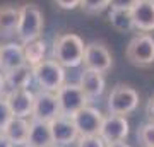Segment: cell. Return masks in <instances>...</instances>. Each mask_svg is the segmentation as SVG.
Segmentation results:
<instances>
[{
  "instance_id": "2",
  "label": "cell",
  "mask_w": 154,
  "mask_h": 147,
  "mask_svg": "<svg viewBox=\"0 0 154 147\" xmlns=\"http://www.w3.org/2000/svg\"><path fill=\"white\" fill-rule=\"evenodd\" d=\"M34 82L38 84L41 91L57 93L65 84V67H62L57 60H46L33 67Z\"/></svg>"
},
{
  "instance_id": "19",
  "label": "cell",
  "mask_w": 154,
  "mask_h": 147,
  "mask_svg": "<svg viewBox=\"0 0 154 147\" xmlns=\"http://www.w3.org/2000/svg\"><path fill=\"white\" fill-rule=\"evenodd\" d=\"M5 77V84L9 91H16V89H29L31 82L34 81V74H33V67L24 63V65L12 69L9 72H4Z\"/></svg>"
},
{
  "instance_id": "12",
  "label": "cell",
  "mask_w": 154,
  "mask_h": 147,
  "mask_svg": "<svg viewBox=\"0 0 154 147\" xmlns=\"http://www.w3.org/2000/svg\"><path fill=\"white\" fill-rule=\"evenodd\" d=\"M5 99L12 109V115L17 118H33L34 109V93L29 89H16L7 91Z\"/></svg>"
},
{
  "instance_id": "6",
  "label": "cell",
  "mask_w": 154,
  "mask_h": 147,
  "mask_svg": "<svg viewBox=\"0 0 154 147\" xmlns=\"http://www.w3.org/2000/svg\"><path fill=\"white\" fill-rule=\"evenodd\" d=\"M57 98H58L62 115H65V116H74L77 111L86 108L88 103L91 101L79 84H69V82H65L57 91Z\"/></svg>"
},
{
  "instance_id": "16",
  "label": "cell",
  "mask_w": 154,
  "mask_h": 147,
  "mask_svg": "<svg viewBox=\"0 0 154 147\" xmlns=\"http://www.w3.org/2000/svg\"><path fill=\"white\" fill-rule=\"evenodd\" d=\"M79 86L82 87V91L88 94L89 99H96L105 93V77L98 70H91V69H84L81 72V79H79Z\"/></svg>"
},
{
  "instance_id": "3",
  "label": "cell",
  "mask_w": 154,
  "mask_h": 147,
  "mask_svg": "<svg viewBox=\"0 0 154 147\" xmlns=\"http://www.w3.org/2000/svg\"><path fill=\"white\" fill-rule=\"evenodd\" d=\"M45 26L43 12L39 11L36 4H24L21 7V21H19V29H17V38L22 44L39 39L41 31Z\"/></svg>"
},
{
  "instance_id": "26",
  "label": "cell",
  "mask_w": 154,
  "mask_h": 147,
  "mask_svg": "<svg viewBox=\"0 0 154 147\" xmlns=\"http://www.w3.org/2000/svg\"><path fill=\"white\" fill-rule=\"evenodd\" d=\"M139 0H110V9H128L132 11Z\"/></svg>"
},
{
  "instance_id": "8",
  "label": "cell",
  "mask_w": 154,
  "mask_h": 147,
  "mask_svg": "<svg viewBox=\"0 0 154 147\" xmlns=\"http://www.w3.org/2000/svg\"><path fill=\"white\" fill-rule=\"evenodd\" d=\"M62 115L60 104L57 93H50V91H41L34 93V109H33V118L41 121H51L58 118Z\"/></svg>"
},
{
  "instance_id": "22",
  "label": "cell",
  "mask_w": 154,
  "mask_h": 147,
  "mask_svg": "<svg viewBox=\"0 0 154 147\" xmlns=\"http://www.w3.org/2000/svg\"><path fill=\"white\" fill-rule=\"evenodd\" d=\"M137 139L142 147H154V121H147L139 128Z\"/></svg>"
},
{
  "instance_id": "29",
  "label": "cell",
  "mask_w": 154,
  "mask_h": 147,
  "mask_svg": "<svg viewBox=\"0 0 154 147\" xmlns=\"http://www.w3.org/2000/svg\"><path fill=\"white\" fill-rule=\"evenodd\" d=\"M7 93V84H5V77H4V72H0V98L5 96Z\"/></svg>"
},
{
  "instance_id": "13",
  "label": "cell",
  "mask_w": 154,
  "mask_h": 147,
  "mask_svg": "<svg viewBox=\"0 0 154 147\" xmlns=\"http://www.w3.org/2000/svg\"><path fill=\"white\" fill-rule=\"evenodd\" d=\"M26 63L24 44L22 43H7L0 46V70L9 72Z\"/></svg>"
},
{
  "instance_id": "1",
  "label": "cell",
  "mask_w": 154,
  "mask_h": 147,
  "mask_svg": "<svg viewBox=\"0 0 154 147\" xmlns=\"http://www.w3.org/2000/svg\"><path fill=\"white\" fill-rule=\"evenodd\" d=\"M84 51H86V44L82 38L74 33H67L55 38L51 55H53V60H57L62 67L74 69V67L82 65Z\"/></svg>"
},
{
  "instance_id": "30",
  "label": "cell",
  "mask_w": 154,
  "mask_h": 147,
  "mask_svg": "<svg viewBox=\"0 0 154 147\" xmlns=\"http://www.w3.org/2000/svg\"><path fill=\"white\" fill-rule=\"evenodd\" d=\"M0 147H16V145H14V144H12V142L9 140L2 132H0Z\"/></svg>"
},
{
  "instance_id": "20",
  "label": "cell",
  "mask_w": 154,
  "mask_h": 147,
  "mask_svg": "<svg viewBox=\"0 0 154 147\" xmlns=\"http://www.w3.org/2000/svg\"><path fill=\"white\" fill-rule=\"evenodd\" d=\"M108 19H110L111 27L116 29L118 33H128V31L135 29L132 11H128V9H111Z\"/></svg>"
},
{
  "instance_id": "25",
  "label": "cell",
  "mask_w": 154,
  "mask_h": 147,
  "mask_svg": "<svg viewBox=\"0 0 154 147\" xmlns=\"http://www.w3.org/2000/svg\"><path fill=\"white\" fill-rule=\"evenodd\" d=\"M75 147H108V145L99 135H89V137H79Z\"/></svg>"
},
{
  "instance_id": "15",
  "label": "cell",
  "mask_w": 154,
  "mask_h": 147,
  "mask_svg": "<svg viewBox=\"0 0 154 147\" xmlns=\"http://www.w3.org/2000/svg\"><path fill=\"white\" fill-rule=\"evenodd\" d=\"M134 24L140 33H152L154 31V2L139 0L132 9Z\"/></svg>"
},
{
  "instance_id": "18",
  "label": "cell",
  "mask_w": 154,
  "mask_h": 147,
  "mask_svg": "<svg viewBox=\"0 0 154 147\" xmlns=\"http://www.w3.org/2000/svg\"><path fill=\"white\" fill-rule=\"evenodd\" d=\"M21 21V7L0 5V38H11L19 29Z\"/></svg>"
},
{
  "instance_id": "28",
  "label": "cell",
  "mask_w": 154,
  "mask_h": 147,
  "mask_svg": "<svg viewBox=\"0 0 154 147\" xmlns=\"http://www.w3.org/2000/svg\"><path fill=\"white\" fill-rule=\"evenodd\" d=\"M146 115H147L149 121H154V96L149 98L147 101V106H146Z\"/></svg>"
},
{
  "instance_id": "32",
  "label": "cell",
  "mask_w": 154,
  "mask_h": 147,
  "mask_svg": "<svg viewBox=\"0 0 154 147\" xmlns=\"http://www.w3.org/2000/svg\"><path fill=\"white\" fill-rule=\"evenodd\" d=\"M147 2H154V0H147Z\"/></svg>"
},
{
  "instance_id": "23",
  "label": "cell",
  "mask_w": 154,
  "mask_h": 147,
  "mask_svg": "<svg viewBox=\"0 0 154 147\" xmlns=\"http://www.w3.org/2000/svg\"><path fill=\"white\" fill-rule=\"evenodd\" d=\"M81 7L88 14H99V12L105 11L106 7H110V0H82Z\"/></svg>"
},
{
  "instance_id": "10",
  "label": "cell",
  "mask_w": 154,
  "mask_h": 147,
  "mask_svg": "<svg viewBox=\"0 0 154 147\" xmlns=\"http://www.w3.org/2000/svg\"><path fill=\"white\" fill-rule=\"evenodd\" d=\"M50 127H51V135H53L55 147H67L72 145V144H77L79 137H81L72 116L60 115L58 118H55L50 123Z\"/></svg>"
},
{
  "instance_id": "9",
  "label": "cell",
  "mask_w": 154,
  "mask_h": 147,
  "mask_svg": "<svg viewBox=\"0 0 154 147\" xmlns=\"http://www.w3.org/2000/svg\"><path fill=\"white\" fill-rule=\"evenodd\" d=\"M84 69H91V70H98L105 74L111 69L113 65V57H111L110 50L106 48L103 43H93L86 44V51H84Z\"/></svg>"
},
{
  "instance_id": "11",
  "label": "cell",
  "mask_w": 154,
  "mask_h": 147,
  "mask_svg": "<svg viewBox=\"0 0 154 147\" xmlns=\"http://www.w3.org/2000/svg\"><path fill=\"white\" fill-rule=\"evenodd\" d=\"M130 132V125L128 120L122 115H108L105 116L99 137L106 142V145L115 144V142H123Z\"/></svg>"
},
{
  "instance_id": "27",
  "label": "cell",
  "mask_w": 154,
  "mask_h": 147,
  "mask_svg": "<svg viewBox=\"0 0 154 147\" xmlns=\"http://www.w3.org/2000/svg\"><path fill=\"white\" fill-rule=\"evenodd\" d=\"M53 2H55L57 7L62 9V11H74L77 7H81V2L82 0H53Z\"/></svg>"
},
{
  "instance_id": "5",
  "label": "cell",
  "mask_w": 154,
  "mask_h": 147,
  "mask_svg": "<svg viewBox=\"0 0 154 147\" xmlns=\"http://www.w3.org/2000/svg\"><path fill=\"white\" fill-rule=\"evenodd\" d=\"M127 60L135 67H151L154 63V38L147 33H140L130 39L127 46Z\"/></svg>"
},
{
  "instance_id": "24",
  "label": "cell",
  "mask_w": 154,
  "mask_h": 147,
  "mask_svg": "<svg viewBox=\"0 0 154 147\" xmlns=\"http://www.w3.org/2000/svg\"><path fill=\"white\" fill-rule=\"evenodd\" d=\"M14 118V115H12V109L7 103L5 96H2L0 98V132H4L7 125H9V121Z\"/></svg>"
},
{
  "instance_id": "17",
  "label": "cell",
  "mask_w": 154,
  "mask_h": 147,
  "mask_svg": "<svg viewBox=\"0 0 154 147\" xmlns=\"http://www.w3.org/2000/svg\"><path fill=\"white\" fill-rule=\"evenodd\" d=\"M29 127H31V121H28V118H17V116H14L9 121V125L4 128L2 133L16 147H26L28 139H29Z\"/></svg>"
},
{
  "instance_id": "4",
  "label": "cell",
  "mask_w": 154,
  "mask_h": 147,
  "mask_svg": "<svg viewBox=\"0 0 154 147\" xmlns=\"http://www.w3.org/2000/svg\"><path fill=\"white\" fill-rule=\"evenodd\" d=\"M108 113L110 115H127L134 113L139 106V93L130 86L118 84L111 89L108 96Z\"/></svg>"
},
{
  "instance_id": "7",
  "label": "cell",
  "mask_w": 154,
  "mask_h": 147,
  "mask_svg": "<svg viewBox=\"0 0 154 147\" xmlns=\"http://www.w3.org/2000/svg\"><path fill=\"white\" fill-rule=\"evenodd\" d=\"M72 120L77 127V132L81 137H89V135H99L103 121H105V115L101 113L98 108L94 106H86L81 111H77Z\"/></svg>"
},
{
  "instance_id": "14",
  "label": "cell",
  "mask_w": 154,
  "mask_h": 147,
  "mask_svg": "<svg viewBox=\"0 0 154 147\" xmlns=\"http://www.w3.org/2000/svg\"><path fill=\"white\" fill-rule=\"evenodd\" d=\"M26 147H55L53 135H51V127H50L48 121L31 118L29 139Z\"/></svg>"
},
{
  "instance_id": "21",
  "label": "cell",
  "mask_w": 154,
  "mask_h": 147,
  "mask_svg": "<svg viewBox=\"0 0 154 147\" xmlns=\"http://www.w3.org/2000/svg\"><path fill=\"white\" fill-rule=\"evenodd\" d=\"M24 55H26V63L31 67L38 65L45 60L46 55V43L43 39H34L24 44Z\"/></svg>"
},
{
  "instance_id": "31",
  "label": "cell",
  "mask_w": 154,
  "mask_h": 147,
  "mask_svg": "<svg viewBox=\"0 0 154 147\" xmlns=\"http://www.w3.org/2000/svg\"><path fill=\"white\" fill-rule=\"evenodd\" d=\"M108 147H130L128 144H125V140L123 142H115V144H110Z\"/></svg>"
}]
</instances>
